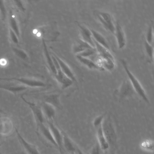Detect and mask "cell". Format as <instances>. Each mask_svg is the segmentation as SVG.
I'll return each mask as SVG.
<instances>
[{
  "mask_svg": "<svg viewBox=\"0 0 154 154\" xmlns=\"http://www.w3.org/2000/svg\"><path fill=\"white\" fill-rule=\"evenodd\" d=\"M103 131L109 143L110 149H115L118 144V136L115 125L110 115L106 114L102 124Z\"/></svg>",
  "mask_w": 154,
  "mask_h": 154,
  "instance_id": "6da1fadb",
  "label": "cell"
},
{
  "mask_svg": "<svg viewBox=\"0 0 154 154\" xmlns=\"http://www.w3.org/2000/svg\"><path fill=\"white\" fill-rule=\"evenodd\" d=\"M121 62L128 75L129 81L130 82L132 88L134 89L135 93H137L145 102L149 103V100L144 88L142 87V85L138 80L135 77V75L130 71L126 61L124 59H122L121 60Z\"/></svg>",
  "mask_w": 154,
  "mask_h": 154,
  "instance_id": "7a4b0ae2",
  "label": "cell"
},
{
  "mask_svg": "<svg viewBox=\"0 0 154 154\" xmlns=\"http://www.w3.org/2000/svg\"><path fill=\"white\" fill-rule=\"evenodd\" d=\"M94 43L95 48L100 59L101 66H103L109 70L113 69L115 66V62L109 50L103 47L94 41Z\"/></svg>",
  "mask_w": 154,
  "mask_h": 154,
  "instance_id": "3957f363",
  "label": "cell"
},
{
  "mask_svg": "<svg viewBox=\"0 0 154 154\" xmlns=\"http://www.w3.org/2000/svg\"><path fill=\"white\" fill-rule=\"evenodd\" d=\"M0 80L6 81H16L18 82L20 84L22 85L27 87H32V88H39V87H45L46 84L44 82L37 79H32V78H2L0 77Z\"/></svg>",
  "mask_w": 154,
  "mask_h": 154,
  "instance_id": "277c9868",
  "label": "cell"
},
{
  "mask_svg": "<svg viewBox=\"0 0 154 154\" xmlns=\"http://www.w3.org/2000/svg\"><path fill=\"white\" fill-rule=\"evenodd\" d=\"M96 16L103 27L114 35L115 24L111 15L108 12L98 11L96 12Z\"/></svg>",
  "mask_w": 154,
  "mask_h": 154,
  "instance_id": "5b68a950",
  "label": "cell"
},
{
  "mask_svg": "<svg viewBox=\"0 0 154 154\" xmlns=\"http://www.w3.org/2000/svg\"><path fill=\"white\" fill-rule=\"evenodd\" d=\"M21 98L31 109L37 126L42 123H45L46 119L42 112L41 107L37 105L34 103L27 100L23 96H21Z\"/></svg>",
  "mask_w": 154,
  "mask_h": 154,
  "instance_id": "8992f818",
  "label": "cell"
},
{
  "mask_svg": "<svg viewBox=\"0 0 154 154\" xmlns=\"http://www.w3.org/2000/svg\"><path fill=\"white\" fill-rule=\"evenodd\" d=\"M47 125L51 131L52 136L58 147V149L61 154H63V134L62 131L58 129L52 122L47 121Z\"/></svg>",
  "mask_w": 154,
  "mask_h": 154,
  "instance_id": "52a82bcc",
  "label": "cell"
},
{
  "mask_svg": "<svg viewBox=\"0 0 154 154\" xmlns=\"http://www.w3.org/2000/svg\"><path fill=\"white\" fill-rule=\"evenodd\" d=\"M135 93L129 81L125 80L117 92L119 100H122L133 96Z\"/></svg>",
  "mask_w": 154,
  "mask_h": 154,
  "instance_id": "ba28073f",
  "label": "cell"
},
{
  "mask_svg": "<svg viewBox=\"0 0 154 154\" xmlns=\"http://www.w3.org/2000/svg\"><path fill=\"white\" fill-rule=\"evenodd\" d=\"M16 133L20 143L27 154H41L37 147L29 142H28L21 135L19 131L16 129Z\"/></svg>",
  "mask_w": 154,
  "mask_h": 154,
  "instance_id": "9c48e42d",
  "label": "cell"
},
{
  "mask_svg": "<svg viewBox=\"0 0 154 154\" xmlns=\"http://www.w3.org/2000/svg\"><path fill=\"white\" fill-rule=\"evenodd\" d=\"M114 35L119 48L120 49L124 48L126 44V37L120 24L118 21L115 23Z\"/></svg>",
  "mask_w": 154,
  "mask_h": 154,
  "instance_id": "30bf717a",
  "label": "cell"
},
{
  "mask_svg": "<svg viewBox=\"0 0 154 154\" xmlns=\"http://www.w3.org/2000/svg\"><path fill=\"white\" fill-rule=\"evenodd\" d=\"M77 25L80 29L81 40L89 44L92 47L95 48L94 41L90 29L79 23H78Z\"/></svg>",
  "mask_w": 154,
  "mask_h": 154,
  "instance_id": "8fae6325",
  "label": "cell"
},
{
  "mask_svg": "<svg viewBox=\"0 0 154 154\" xmlns=\"http://www.w3.org/2000/svg\"><path fill=\"white\" fill-rule=\"evenodd\" d=\"M40 107L46 120L52 122L54 119L56 115V111L54 106L43 102Z\"/></svg>",
  "mask_w": 154,
  "mask_h": 154,
  "instance_id": "7c38bea8",
  "label": "cell"
},
{
  "mask_svg": "<svg viewBox=\"0 0 154 154\" xmlns=\"http://www.w3.org/2000/svg\"><path fill=\"white\" fill-rule=\"evenodd\" d=\"M44 102L47 103L54 106L55 109H62L63 108L61 101L60 94L57 93L50 94L43 96Z\"/></svg>",
  "mask_w": 154,
  "mask_h": 154,
  "instance_id": "4fadbf2b",
  "label": "cell"
},
{
  "mask_svg": "<svg viewBox=\"0 0 154 154\" xmlns=\"http://www.w3.org/2000/svg\"><path fill=\"white\" fill-rule=\"evenodd\" d=\"M62 131L63 134V150L65 151L66 153L75 154L77 146L65 132Z\"/></svg>",
  "mask_w": 154,
  "mask_h": 154,
  "instance_id": "5bb4252c",
  "label": "cell"
},
{
  "mask_svg": "<svg viewBox=\"0 0 154 154\" xmlns=\"http://www.w3.org/2000/svg\"><path fill=\"white\" fill-rule=\"evenodd\" d=\"M37 129L39 131L44 137L58 149L57 145L54 140L51 131L48 126L47 124L46 125L45 123L39 124L37 126Z\"/></svg>",
  "mask_w": 154,
  "mask_h": 154,
  "instance_id": "9a60e30c",
  "label": "cell"
},
{
  "mask_svg": "<svg viewBox=\"0 0 154 154\" xmlns=\"http://www.w3.org/2000/svg\"><path fill=\"white\" fill-rule=\"evenodd\" d=\"M52 54L57 60L62 72L68 78L72 80L73 82H76V78L73 72L69 66L66 63H65L59 57L56 55L55 54Z\"/></svg>",
  "mask_w": 154,
  "mask_h": 154,
  "instance_id": "2e32d148",
  "label": "cell"
},
{
  "mask_svg": "<svg viewBox=\"0 0 154 154\" xmlns=\"http://www.w3.org/2000/svg\"><path fill=\"white\" fill-rule=\"evenodd\" d=\"M95 129L96 130V137L98 141L97 143L99 144L101 149L103 151L108 150L109 149V146L103 134L102 125Z\"/></svg>",
  "mask_w": 154,
  "mask_h": 154,
  "instance_id": "e0dca14e",
  "label": "cell"
},
{
  "mask_svg": "<svg viewBox=\"0 0 154 154\" xmlns=\"http://www.w3.org/2000/svg\"><path fill=\"white\" fill-rule=\"evenodd\" d=\"M54 76L57 82L61 85L62 89L63 90L71 86L73 83L72 80L62 72L61 69L57 71L56 75Z\"/></svg>",
  "mask_w": 154,
  "mask_h": 154,
  "instance_id": "ac0fdd59",
  "label": "cell"
},
{
  "mask_svg": "<svg viewBox=\"0 0 154 154\" xmlns=\"http://www.w3.org/2000/svg\"><path fill=\"white\" fill-rule=\"evenodd\" d=\"M42 44H43V50L45 54V57L46 61L47 64L48 65L49 69L51 70L52 72L54 74V75H55L57 74V70L53 61L52 56L50 55L47 46L46 44L44 38H42Z\"/></svg>",
  "mask_w": 154,
  "mask_h": 154,
  "instance_id": "d6986e66",
  "label": "cell"
},
{
  "mask_svg": "<svg viewBox=\"0 0 154 154\" xmlns=\"http://www.w3.org/2000/svg\"><path fill=\"white\" fill-rule=\"evenodd\" d=\"M90 30L91 32L94 41L102 46L103 47L110 50V47L109 43H108L105 38L98 31L92 29H90Z\"/></svg>",
  "mask_w": 154,
  "mask_h": 154,
  "instance_id": "ffe728a7",
  "label": "cell"
},
{
  "mask_svg": "<svg viewBox=\"0 0 154 154\" xmlns=\"http://www.w3.org/2000/svg\"><path fill=\"white\" fill-rule=\"evenodd\" d=\"M0 89L6 90L14 94H17L18 93L26 91L28 87L21 84H0Z\"/></svg>",
  "mask_w": 154,
  "mask_h": 154,
  "instance_id": "44dd1931",
  "label": "cell"
},
{
  "mask_svg": "<svg viewBox=\"0 0 154 154\" xmlns=\"http://www.w3.org/2000/svg\"><path fill=\"white\" fill-rule=\"evenodd\" d=\"M9 28L14 31L18 37L20 38V29L16 16L12 11L10 12L9 16Z\"/></svg>",
  "mask_w": 154,
  "mask_h": 154,
  "instance_id": "7402d4cb",
  "label": "cell"
},
{
  "mask_svg": "<svg viewBox=\"0 0 154 154\" xmlns=\"http://www.w3.org/2000/svg\"><path fill=\"white\" fill-rule=\"evenodd\" d=\"M91 48L93 47L91 46L87 43L80 39L79 41H77L75 44L74 45L73 47L72 51L74 54L76 55V56L81 54L82 52L85 51L86 49Z\"/></svg>",
  "mask_w": 154,
  "mask_h": 154,
  "instance_id": "603a6c76",
  "label": "cell"
},
{
  "mask_svg": "<svg viewBox=\"0 0 154 154\" xmlns=\"http://www.w3.org/2000/svg\"><path fill=\"white\" fill-rule=\"evenodd\" d=\"M76 58L78 61L83 65L85 66L89 69H96V70H102V68L100 67L97 64L95 63L94 61L88 58L82 57L79 56H76Z\"/></svg>",
  "mask_w": 154,
  "mask_h": 154,
  "instance_id": "cb8c5ba5",
  "label": "cell"
},
{
  "mask_svg": "<svg viewBox=\"0 0 154 154\" xmlns=\"http://www.w3.org/2000/svg\"><path fill=\"white\" fill-rule=\"evenodd\" d=\"M97 54V50H96L95 48H91L86 49L85 51L82 52V53L76 56H79L82 57L91 59L94 56Z\"/></svg>",
  "mask_w": 154,
  "mask_h": 154,
  "instance_id": "d4e9b609",
  "label": "cell"
},
{
  "mask_svg": "<svg viewBox=\"0 0 154 154\" xmlns=\"http://www.w3.org/2000/svg\"><path fill=\"white\" fill-rule=\"evenodd\" d=\"M12 50L14 54L17 55L18 57L23 60H28L29 59V56L28 54L23 49L17 48H12Z\"/></svg>",
  "mask_w": 154,
  "mask_h": 154,
  "instance_id": "484cf974",
  "label": "cell"
},
{
  "mask_svg": "<svg viewBox=\"0 0 154 154\" xmlns=\"http://www.w3.org/2000/svg\"><path fill=\"white\" fill-rule=\"evenodd\" d=\"M146 41L150 45H152L153 41V25L150 24L148 28L146 34Z\"/></svg>",
  "mask_w": 154,
  "mask_h": 154,
  "instance_id": "4316f807",
  "label": "cell"
},
{
  "mask_svg": "<svg viewBox=\"0 0 154 154\" xmlns=\"http://www.w3.org/2000/svg\"><path fill=\"white\" fill-rule=\"evenodd\" d=\"M106 115V113H104V114H102L101 115L97 116L94 119L93 124V126H94L95 128L102 125L103 122V119H104Z\"/></svg>",
  "mask_w": 154,
  "mask_h": 154,
  "instance_id": "83f0119b",
  "label": "cell"
},
{
  "mask_svg": "<svg viewBox=\"0 0 154 154\" xmlns=\"http://www.w3.org/2000/svg\"><path fill=\"white\" fill-rule=\"evenodd\" d=\"M144 46H145V50H146L147 54L150 59L153 60V52H154L153 46L150 44L148 43L146 40H145V42H144Z\"/></svg>",
  "mask_w": 154,
  "mask_h": 154,
  "instance_id": "f1b7e54d",
  "label": "cell"
},
{
  "mask_svg": "<svg viewBox=\"0 0 154 154\" xmlns=\"http://www.w3.org/2000/svg\"><path fill=\"white\" fill-rule=\"evenodd\" d=\"M7 17V10L3 1H0V19L4 20Z\"/></svg>",
  "mask_w": 154,
  "mask_h": 154,
  "instance_id": "f546056e",
  "label": "cell"
},
{
  "mask_svg": "<svg viewBox=\"0 0 154 154\" xmlns=\"http://www.w3.org/2000/svg\"><path fill=\"white\" fill-rule=\"evenodd\" d=\"M9 33L10 38L11 40V42L16 45L18 44L19 43V38L16 35V33L10 28L9 30Z\"/></svg>",
  "mask_w": 154,
  "mask_h": 154,
  "instance_id": "4dcf8cb0",
  "label": "cell"
},
{
  "mask_svg": "<svg viewBox=\"0 0 154 154\" xmlns=\"http://www.w3.org/2000/svg\"><path fill=\"white\" fill-rule=\"evenodd\" d=\"M101 149L98 143H95L90 150V154H101Z\"/></svg>",
  "mask_w": 154,
  "mask_h": 154,
  "instance_id": "1f68e13d",
  "label": "cell"
},
{
  "mask_svg": "<svg viewBox=\"0 0 154 154\" xmlns=\"http://www.w3.org/2000/svg\"><path fill=\"white\" fill-rule=\"evenodd\" d=\"M13 2L15 3V5H16V7L22 11H26V8L24 7V4H23V2L20 1H14Z\"/></svg>",
  "mask_w": 154,
  "mask_h": 154,
  "instance_id": "d6a6232c",
  "label": "cell"
},
{
  "mask_svg": "<svg viewBox=\"0 0 154 154\" xmlns=\"http://www.w3.org/2000/svg\"><path fill=\"white\" fill-rule=\"evenodd\" d=\"M75 154H84L83 151L78 147L76 146V151H75Z\"/></svg>",
  "mask_w": 154,
  "mask_h": 154,
  "instance_id": "836d02e7",
  "label": "cell"
},
{
  "mask_svg": "<svg viewBox=\"0 0 154 154\" xmlns=\"http://www.w3.org/2000/svg\"><path fill=\"white\" fill-rule=\"evenodd\" d=\"M109 154H116V150H115V149H110Z\"/></svg>",
  "mask_w": 154,
  "mask_h": 154,
  "instance_id": "e575fe53",
  "label": "cell"
},
{
  "mask_svg": "<svg viewBox=\"0 0 154 154\" xmlns=\"http://www.w3.org/2000/svg\"><path fill=\"white\" fill-rule=\"evenodd\" d=\"M65 154H69V153H65Z\"/></svg>",
  "mask_w": 154,
  "mask_h": 154,
  "instance_id": "d590c367",
  "label": "cell"
}]
</instances>
